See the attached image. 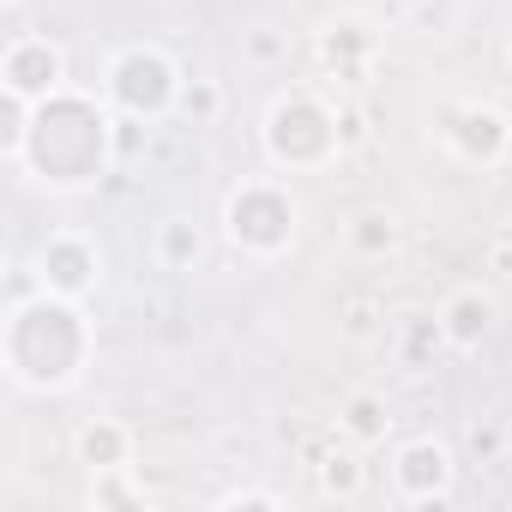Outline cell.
Segmentation results:
<instances>
[{
	"mask_svg": "<svg viewBox=\"0 0 512 512\" xmlns=\"http://www.w3.org/2000/svg\"><path fill=\"white\" fill-rule=\"evenodd\" d=\"M488 320H494V308L476 296V290H464V296H452V308H446V338L452 344H482V332H488Z\"/></svg>",
	"mask_w": 512,
	"mask_h": 512,
	"instance_id": "ba28073f",
	"label": "cell"
},
{
	"mask_svg": "<svg viewBox=\"0 0 512 512\" xmlns=\"http://www.w3.org/2000/svg\"><path fill=\"white\" fill-rule=\"evenodd\" d=\"M440 332H446V326H434V320H416V326H410V338H404V356H410V362H428V350L440 344Z\"/></svg>",
	"mask_w": 512,
	"mask_h": 512,
	"instance_id": "5bb4252c",
	"label": "cell"
},
{
	"mask_svg": "<svg viewBox=\"0 0 512 512\" xmlns=\"http://www.w3.org/2000/svg\"><path fill=\"white\" fill-rule=\"evenodd\" d=\"M97 500H109V506H127V500H133V488H121V482H103V488H97Z\"/></svg>",
	"mask_w": 512,
	"mask_h": 512,
	"instance_id": "ac0fdd59",
	"label": "cell"
},
{
	"mask_svg": "<svg viewBox=\"0 0 512 512\" xmlns=\"http://www.w3.org/2000/svg\"><path fill=\"white\" fill-rule=\"evenodd\" d=\"M175 73H169V61L163 55H151V49H133V55H121V67H115V97L127 103V109H163L169 103V85Z\"/></svg>",
	"mask_w": 512,
	"mask_h": 512,
	"instance_id": "6da1fadb",
	"label": "cell"
},
{
	"mask_svg": "<svg viewBox=\"0 0 512 512\" xmlns=\"http://www.w3.org/2000/svg\"><path fill=\"white\" fill-rule=\"evenodd\" d=\"M344 422H350V434H356V440H380V434L392 428V416H386V404H380V398H356Z\"/></svg>",
	"mask_w": 512,
	"mask_h": 512,
	"instance_id": "30bf717a",
	"label": "cell"
},
{
	"mask_svg": "<svg viewBox=\"0 0 512 512\" xmlns=\"http://www.w3.org/2000/svg\"><path fill=\"white\" fill-rule=\"evenodd\" d=\"M392 241H398V229L386 217H356V247L362 253H392Z\"/></svg>",
	"mask_w": 512,
	"mask_h": 512,
	"instance_id": "4fadbf2b",
	"label": "cell"
},
{
	"mask_svg": "<svg viewBox=\"0 0 512 512\" xmlns=\"http://www.w3.org/2000/svg\"><path fill=\"white\" fill-rule=\"evenodd\" d=\"M229 223H235V235L253 241V247H278V241L290 235V205H284L278 193H241L235 211H229Z\"/></svg>",
	"mask_w": 512,
	"mask_h": 512,
	"instance_id": "7a4b0ae2",
	"label": "cell"
},
{
	"mask_svg": "<svg viewBox=\"0 0 512 512\" xmlns=\"http://www.w3.org/2000/svg\"><path fill=\"white\" fill-rule=\"evenodd\" d=\"M61 85V55L49 43H19L7 55V91L13 97H37V91H55Z\"/></svg>",
	"mask_w": 512,
	"mask_h": 512,
	"instance_id": "277c9868",
	"label": "cell"
},
{
	"mask_svg": "<svg viewBox=\"0 0 512 512\" xmlns=\"http://www.w3.org/2000/svg\"><path fill=\"white\" fill-rule=\"evenodd\" d=\"M368 326H374V314H368V308H362V302H356V308H350V332H356V338H362V332H368Z\"/></svg>",
	"mask_w": 512,
	"mask_h": 512,
	"instance_id": "d6986e66",
	"label": "cell"
},
{
	"mask_svg": "<svg viewBox=\"0 0 512 512\" xmlns=\"http://www.w3.org/2000/svg\"><path fill=\"white\" fill-rule=\"evenodd\" d=\"M320 476H326V488H332V494H356V488H362V470H356V458H350V452H332V458L320 464Z\"/></svg>",
	"mask_w": 512,
	"mask_h": 512,
	"instance_id": "7c38bea8",
	"label": "cell"
},
{
	"mask_svg": "<svg viewBox=\"0 0 512 512\" xmlns=\"http://www.w3.org/2000/svg\"><path fill=\"white\" fill-rule=\"evenodd\" d=\"M458 145H464V157H500L506 121H500L494 109H464V115H458Z\"/></svg>",
	"mask_w": 512,
	"mask_h": 512,
	"instance_id": "52a82bcc",
	"label": "cell"
},
{
	"mask_svg": "<svg viewBox=\"0 0 512 512\" xmlns=\"http://www.w3.org/2000/svg\"><path fill=\"white\" fill-rule=\"evenodd\" d=\"M43 278L55 290H85L91 284V247L85 241H49L43 247Z\"/></svg>",
	"mask_w": 512,
	"mask_h": 512,
	"instance_id": "8992f818",
	"label": "cell"
},
{
	"mask_svg": "<svg viewBox=\"0 0 512 512\" xmlns=\"http://www.w3.org/2000/svg\"><path fill=\"white\" fill-rule=\"evenodd\" d=\"M163 260H169V266L199 260V229H193V223H169V229H163Z\"/></svg>",
	"mask_w": 512,
	"mask_h": 512,
	"instance_id": "8fae6325",
	"label": "cell"
},
{
	"mask_svg": "<svg viewBox=\"0 0 512 512\" xmlns=\"http://www.w3.org/2000/svg\"><path fill=\"white\" fill-rule=\"evenodd\" d=\"M500 446H506V434H500L494 422H476V428H470V452H476V458H500Z\"/></svg>",
	"mask_w": 512,
	"mask_h": 512,
	"instance_id": "9a60e30c",
	"label": "cell"
},
{
	"mask_svg": "<svg viewBox=\"0 0 512 512\" xmlns=\"http://www.w3.org/2000/svg\"><path fill=\"white\" fill-rule=\"evenodd\" d=\"M332 133H338V127H326V115L308 109V103H290V109L272 115V145H278L284 157H314V151L332 145Z\"/></svg>",
	"mask_w": 512,
	"mask_h": 512,
	"instance_id": "3957f363",
	"label": "cell"
},
{
	"mask_svg": "<svg viewBox=\"0 0 512 512\" xmlns=\"http://www.w3.org/2000/svg\"><path fill=\"white\" fill-rule=\"evenodd\" d=\"M446 470H452V458H446L434 440H416V446H404V458H398V482H404L410 494L446 488Z\"/></svg>",
	"mask_w": 512,
	"mask_h": 512,
	"instance_id": "5b68a950",
	"label": "cell"
},
{
	"mask_svg": "<svg viewBox=\"0 0 512 512\" xmlns=\"http://www.w3.org/2000/svg\"><path fill=\"white\" fill-rule=\"evenodd\" d=\"M338 139H344V145H362V139H368V127H362V115H356V109L338 121Z\"/></svg>",
	"mask_w": 512,
	"mask_h": 512,
	"instance_id": "e0dca14e",
	"label": "cell"
},
{
	"mask_svg": "<svg viewBox=\"0 0 512 512\" xmlns=\"http://www.w3.org/2000/svg\"><path fill=\"white\" fill-rule=\"evenodd\" d=\"M187 115H199V121L217 115V85H193V91H187Z\"/></svg>",
	"mask_w": 512,
	"mask_h": 512,
	"instance_id": "2e32d148",
	"label": "cell"
},
{
	"mask_svg": "<svg viewBox=\"0 0 512 512\" xmlns=\"http://www.w3.org/2000/svg\"><path fill=\"white\" fill-rule=\"evenodd\" d=\"M85 458H91L97 470H121V458H127V434H121V428H91V434H85Z\"/></svg>",
	"mask_w": 512,
	"mask_h": 512,
	"instance_id": "9c48e42d",
	"label": "cell"
}]
</instances>
